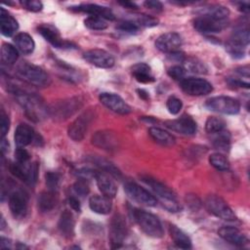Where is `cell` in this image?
<instances>
[{"mask_svg":"<svg viewBox=\"0 0 250 250\" xmlns=\"http://www.w3.org/2000/svg\"><path fill=\"white\" fill-rule=\"evenodd\" d=\"M83 58L91 64L101 68H110L114 65V58L103 49H92L83 54Z\"/></svg>","mask_w":250,"mask_h":250,"instance_id":"9a60e30c","label":"cell"},{"mask_svg":"<svg viewBox=\"0 0 250 250\" xmlns=\"http://www.w3.org/2000/svg\"><path fill=\"white\" fill-rule=\"evenodd\" d=\"M186 72H187V70L185 69V67H183L181 65H173L170 68H168V71H167L168 75L171 78H173L175 80H180V81L185 78Z\"/></svg>","mask_w":250,"mask_h":250,"instance_id":"c3c4849f","label":"cell"},{"mask_svg":"<svg viewBox=\"0 0 250 250\" xmlns=\"http://www.w3.org/2000/svg\"><path fill=\"white\" fill-rule=\"evenodd\" d=\"M132 73L135 79L140 83H150L154 81V77L151 73V68L148 64L139 62L132 67Z\"/></svg>","mask_w":250,"mask_h":250,"instance_id":"4dcf8cb0","label":"cell"},{"mask_svg":"<svg viewBox=\"0 0 250 250\" xmlns=\"http://www.w3.org/2000/svg\"><path fill=\"white\" fill-rule=\"evenodd\" d=\"M9 91L15 95L18 103L29 119L38 122L49 115L48 107L44 104L43 99L37 94L26 92L14 84H9Z\"/></svg>","mask_w":250,"mask_h":250,"instance_id":"6da1fadb","label":"cell"},{"mask_svg":"<svg viewBox=\"0 0 250 250\" xmlns=\"http://www.w3.org/2000/svg\"><path fill=\"white\" fill-rule=\"evenodd\" d=\"M19 58V53L16 47L11 44L4 43L1 47V62L5 65H13Z\"/></svg>","mask_w":250,"mask_h":250,"instance_id":"836d02e7","label":"cell"},{"mask_svg":"<svg viewBox=\"0 0 250 250\" xmlns=\"http://www.w3.org/2000/svg\"><path fill=\"white\" fill-rule=\"evenodd\" d=\"M38 171H39V166L37 162L30 163L27 166V173H26V181L25 184L28 186H34L37 178H38Z\"/></svg>","mask_w":250,"mask_h":250,"instance_id":"7bdbcfd3","label":"cell"},{"mask_svg":"<svg viewBox=\"0 0 250 250\" xmlns=\"http://www.w3.org/2000/svg\"><path fill=\"white\" fill-rule=\"evenodd\" d=\"M95 179H96L97 186H98L99 189L101 190V192L104 195H105L109 198L115 197V195L117 193V187H116L114 181L112 180L111 175H109L104 171H97Z\"/></svg>","mask_w":250,"mask_h":250,"instance_id":"ffe728a7","label":"cell"},{"mask_svg":"<svg viewBox=\"0 0 250 250\" xmlns=\"http://www.w3.org/2000/svg\"><path fill=\"white\" fill-rule=\"evenodd\" d=\"M186 200H187L188 206H189L190 208H192V209L197 210V209L199 208V206H200V200L197 198V196H195V195H193V194H188V195L187 196Z\"/></svg>","mask_w":250,"mask_h":250,"instance_id":"11a10c76","label":"cell"},{"mask_svg":"<svg viewBox=\"0 0 250 250\" xmlns=\"http://www.w3.org/2000/svg\"><path fill=\"white\" fill-rule=\"evenodd\" d=\"M0 125H1L0 130H1V139H2V138H5L6 134H7L8 131H9V128H10V119H9L8 114L5 112L4 108L1 109Z\"/></svg>","mask_w":250,"mask_h":250,"instance_id":"681fc988","label":"cell"},{"mask_svg":"<svg viewBox=\"0 0 250 250\" xmlns=\"http://www.w3.org/2000/svg\"><path fill=\"white\" fill-rule=\"evenodd\" d=\"M142 180L149 187L155 198L160 201L165 209L169 212H179L182 210V205L179 203L176 193L167 186L151 177H142Z\"/></svg>","mask_w":250,"mask_h":250,"instance_id":"7a4b0ae2","label":"cell"},{"mask_svg":"<svg viewBox=\"0 0 250 250\" xmlns=\"http://www.w3.org/2000/svg\"><path fill=\"white\" fill-rule=\"evenodd\" d=\"M180 86L182 90L189 96H204L213 91L211 83L203 78H184L180 81Z\"/></svg>","mask_w":250,"mask_h":250,"instance_id":"30bf717a","label":"cell"},{"mask_svg":"<svg viewBox=\"0 0 250 250\" xmlns=\"http://www.w3.org/2000/svg\"><path fill=\"white\" fill-rule=\"evenodd\" d=\"M15 158L17 162L26 164L30 159V154L24 147H18L15 151Z\"/></svg>","mask_w":250,"mask_h":250,"instance_id":"f907efd6","label":"cell"},{"mask_svg":"<svg viewBox=\"0 0 250 250\" xmlns=\"http://www.w3.org/2000/svg\"><path fill=\"white\" fill-rule=\"evenodd\" d=\"M226 122L224 119L216 116H210L207 118L205 122V130L208 134L214 135L216 133H219L226 128Z\"/></svg>","mask_w":250,"mask_h":250,"instance_id":"8d00e7d4","label":"cell"},{"mask_svg":"<svg viewBox=\"0 0 250 250\" xmlns=\"http://www.w3.org/2000/svg\"><path fill=\"white\" fill-rule=\"evenodd\" d=\"M99 100L105 107L115 113L125 115L132 111L131 106L120 96L114 93H101L99 96Z\"/></svg>","mask_w":250,"mask_h":250,"instance_id":"5bb4252c","label":"cell"},{"mask_svg":"<svg viewBox=\"0 0 250 250\" xmlns=\"http://www.w3.org/2000/svg\"><path fill=\"white\" fill-rule=\"evenodd\" d=\"M9 143L8 141L5 139V138H2L1 139V152H2V155L6 154L8 151H9Z\"/></svg>","mask_w":250,"mask_h":250,"instance_id":"6f0895ef","label":"cell"},{"mask_svg":"<svg viewBox=\"0 0 250 250\" xmlns=\"http://www.w3.org/2000/svg\"><path fill=\"white\" fill-rule=\"evenodd\" d=\"M95 118V109L89 108L82 112L68 127L67 135L68 137L75 141L80 142L84 139L91 122Z\"/></svg>","mask_w":250,"mask_h":250,"instance_id":"52a82bcc","label":"cell"},{"mask_svg":"<svg viewBox=\"0 0 250 250\" xmlns=\"http://www.w3.org/2000/svg\"><path fill=\"white\" fill-rule=\"evenodd\" d=\"M185 62V69L189 70L194 73H206L207 67L206 65L197 59H188Z\"/></svg>","mask_w":250,"mask_h":250,"instance_id":"ab89813d","label":"cell"},{"mask_svg":"<svg viewBox=\"0 0 250 250\" xmlns=\"http://www.w3.org/2000/svg\"><path fill=\"white\" fill-rule=\"evenodd\" d=\"M16 73L23 81L33 86L43 87L50 83V77L43 68L26 62H22L17 66Z\"/></svg>","mask_w":250,"mask_h":250,"instance_id":"5b68a950","label":"cell"},{"mask_svg":"<svg viewBox=\"0 0 250 250\" xmlns=\"http://www.w3.org/2000/svg\"><path fill=\"white\" fill-rule=\"evenodd\" d=\"M38 134L33 130L31 126L26 123H21L18 125L15 131V143L18 147H24L31 143L35 142Z\"/></svg>","mask_w":250,"mask_h":250,"instance_id":"d6986e66","label":"cell"},{"mask_svg":"<svg viewBox=\"0 0 250 250\" xmlns=\"http://www.w3.org/2000/svg\"><path fill=\"white\" fill-rule=\"evenodd\" d=\"M165 126L172 131L187 136L193 135L196 132V123L192 117L188 115H183L177 119L168 120L165 122Z\"/></svg>","mask_w":250,"mask_h":250,"instance_id":"e0dca14e","label":"cell"},{"mask_svg":"<svg viewBox=\"0 0 250 250\" xmlns=\"http://www.w3.org/2000/svg\"><path fill=\"white\" fill-rule=\"evenodd\" d=\"M9 207L16 219H23L27 213L28 196L22 189H14L9 195Z\"/></svg>","mask_w":250,"mask_h":250,"instance_id":"8fae6325","label":"cell"},{"mask_svg":"<svg viewBox=\"0 0 250 250\" xmlns=\"http://www.w3.org/2000/svg\"><path fill=\"white\" fill-rule=\"evenodd\" d=\"M38 31L45 38V40L55 48H66L71 46V44H69L67 41H64L61 37L59 31L53 25L42 24L38 27Z\"/></svg>","mask_w":250,"mask_h":250,"instance_id":"44dd1931","label":"cell"},{"mask_svg":"<svg viewBox=\"0 0 250 250\" xmlns=\"http://www.w3.org/2000/svg\"><path fill=\"white\" fill-rule=\"evenodd\" d=\"M68 204L69 206L76 212H80L81 211V205L79 202V199L75 196H69L68 197Z\"/></svg>","mask_w":250,"mask_h":250,"instance_id":"9f6ffc18","label":"cell"},{"mask_svg":"<svg viewBox=\"0 0 250 250\" xmlns=\"http://www.w3.org/2000/svg\"><path fill=\"white\" fill-rule=\"evenodd\" d=\"M72 188H73V191L80 197H84L86 196L89 191H90V188H89V185H88V182L87 180L85 179H81L79 178V180H77L73 186H72Z\"/></svg>","mask_w":250,"mask_h":250,"instance_id":"ee69618b","label":"cell"},{"mask_svg":"<svg viewBox=\"0 0 250 250\" xmlns=\"http://www.w3.org/2000/svg\"><path fill=\"white\" fill-rule=\"evenodd\" d=\"M144 5L146 8L149 9V10H153L156 12H160L163 9V5L161 2L159 1H155V0H149V1H146L144 2Z\"/></svg>","mask_w":250,"mask_h":250,"instance_id":"db71d44e","label":"cell"},{"mask_svg":"<svg viewBox=\"0 0 250 250\" xmlns=\"http://www.w3.org/2000/svg\"><path fill=\"white\" fill-rule=\"evenodd\" d=\"M148 134L154 142L163 146H172L175 145L174 136L159 127H150L148 129Z\"/></svg>","mask_w":250,"mask_h":250,"instance_id":"f1b7e54d","label":"cell"},{"mask_svg":"<svg viewBox=\"0 0 250 250\" xmlns=\"http://www.w3.org/2000/svg\"><path fill=\"white\" fill-rule=\"evenodd\" d=\"M205 106L212 110L223 114H237L240 110L239 102L231 97L228 96H217L210 98L206 101Z\"/></svg>","mask_w":250,"mask_h":250,"instance_id":"ba28073f","label":"cell"},{"mask_svg":"<svg viewBox=\"0 0 250 250\" xmlns=\"http://www.w3.org/2000/svg\"><path fill=\"white\" fill-rule=\"evenodd\" d=\"M58 193L56 190H46L38 196V208L42 212H49L54 209L58 203Z\"/></svg>","mask_w":250,"mask_h":250,"instance_id":"4316f807","label":"cell"},{"mask_svg":"<svg viewBox=\"0 0 250 250\" xmlns=\"http://www.w3.org/2000/svg\"><path fill=\"white\" fill-rule=\"evenodd\" d=\"M227 25L228 21L218 20L205 14H198V16L193 20V27L203 34L221 32Z\"/></svg>","mask_w":250,"mask_h":250,"instance_id":"9c48e42d","label":"cell"},{"mask_svg":"<svg viewBox=\"0 0 250 250\" xmlns=\"http://www.w3.org/2000/svg\"><path fill=\"white\" fill-rule=\"evenodd\" d=\"M97 171L90 169V168H81L78 169L76 171V175L81 178V179H85V180H89L91 178H95Z\"/></svg>","mask_w":250,"mask_h":250,"instance_id":"f5cc1de1","label":"cell"},{"mask_svg":"<svg viewBox=\"0 0 250 250\" xmlns=\"http://www.w3.org/2000/svg\"><path fill=\"white\" fill-rule=\"evenodd\" d=\"M110 199L111 198L105 195H93L89 199V207L93 212L97 214H108L112 208V203Z\"/></svg>","mask_w":250,"mask_h":250,"instance_id":"cb8c5ba5","label":"cell"},{"mask_svg":"<svg viewBox=\"0 0 250 250\" xmlns=\"http://www.w3.org/2000/svg\"><path fill=\"white\" fill-rule=\"evenodd\" d=\"M1 222H2V224H1V229H3L4 228H5V221H4V218L2 217V219H1Z\"/></svg>","mask_w":250,"mask_h":250,"instance_id":"be15d7a7","label":"cell"},{"mask_svg":"<svg viewBox=\"0 0 250 250\" xmlns=\"http://www.w3.org/2000/svg\"><path fill=\"white\" fill-rule=\"evenodd\" d=\"M213 146L220 151H228L230 145V135L228 131L223 130L219 133L214 134Z\"/></svg>","mask_w":250,"mask_h":250,"instance_id":"d590c367","label":"cell"},{"mask_svg":"<svg viewBox=\"0 0 250 250\" xmlns=\"http://www.w3.org/2000/svg\"><path fill=\"white\" fill-rule=\"evenodd\" d=\"M138 93H139V96L141 97V98H143V99H147L148 98V94L145 91V90H138Z\"/></svg>","mask_w":250,"mask_h":250,"instance_id":"6125c7cd","label":"cell"},{"mask_svg":"<svg viewBox=\"0 0 250 250\" xmlns=\"http://www.w3.org/2000/svg\"><path fill=\"white\" fill-rule=\"evenodd\" d=\"M86 27L92 30H104L107 27V22L104 19L97 16H89L84 20Z\"/></svg>","mask_w":250,"mask_h":250,"instance_id":"f35d334b","label":"cell"},{"mask_svg":"<svg viewBox=\"0 0 250 250\" xmlns=\"http://www.w3.org/2000/svg\"><path fill=\"white\" fill-rule=\"evenodd\" d=\"M166 107L168 109V111L171 113V114H178L182 107H183V103L180 99H178L177 97L175 96H171L168 98L167 102H166Z\"/></svg>","mask_w":250,"mask_h":250,"instance_id":"bcb514c9","label":"cell"},{"mask_svg":"<svg viewBox=\"0 0 250 250\" xmlns=\"http://www.w3.org/2000/svg\"><path fill=\"white\" fill-rule=\"evenodd\" d=\"M218 233L224 240L236 246H243L248 243V238L245 236V234H243L239 229L234 227H222L221 229H219Z\"/></svg>","mask_w":250,"mask_h":250,"instance_id":"7402d4cb","label":"cell"},{"mask_svg":"<svg viewBox=\"0 0 250 250\" xmlns=\"http://www.w3.org/2000/svg\"><path fill=\"white\" fill-rule=\"evenodd\" d=\"M124 190L130 198L138 203L146 206H155L157 204V199L155 196L136 183L127 182L124 185Z\"/></svg>","mask_w":250,"mask_h":250,"instance_id":"4fadbf2b","label":"cell"},{"mask_svg":"<svg viewBox=\"0 0 250 250\" xmlns=\"http://www.w3.org/2000/svg\"><path fill=\"white\" fill-rule=\"evenodd\" d=\"M249 40H250V36H249L248 27L239 26L232 31L228 44L245 49V47L248 46L249 44Z\"/></svg>","mask_w":250,"mask_h":250,"instance_id":"f546056e","label":"cell"},{"mask_svg":"<svg viewBox=\"0 0 250 250\" xmlns=\"http://www.w3.org/2000/svg\"><path fill=\"white\" fill-rule=\"evenodd\" d=\"M238 9L244 13H248L249 12V4L248 3H239Z\"/></svg>","mask_w":250,"mask_h":250,"instance_id":"94428289","label":"cell"},{"mask_svg":"<svg viewBox=\"0 0 250 250\" xmlns=\"http://www.w3.org/2000/svg\"><path fill=\"white\" fill-rule=\"evenodd\" d=\"M58 228L63 236H65L67 238L73 236L74 228H75V220H74L73 214L69 210H64L62 212V214L59 218Z\"/></svg>","mask_w":250,"mask_h":250,"instance_id":"d4e9b609","label":"cell"},{"mask_svg":"<svg viewBox=\"0 0 250 250\" xmlns=\"http://www.w3.org/2000/svg\"><path fill=\"white\" fill-rule=\"evenodd\" d=\"M116 28L121 32L134 34V33L138 32L140 26L135 21H133L132 20H126V21H123L119 22V24L117 25Z\"/></svg>","mask_w":250,"mask_h":250,"instance_id":"f6af8a7d","label":"cell"},{"mask_svg":"<svg viewBox=\"0 0 250 250\" xmlns=\"http://www.w3.org/2000/svg\"><path fill=\"white\" fill-rule=\"evenodd\" d=\"M83 103V99L80 96L57 101L48 107L49 115L55 120H65L75 114L82 107Z\"/></svg>","mask_w":250,"mask_h":250,"instance_id":"3957f363","label":"cell"},{"mask_svg":"<svg viewBox=\"0 0 250 250\" xmlns=\"http://www.w3.org/2000/svg\"><path fill=\"white\" fill-rule=\"evenodd\" d=\"M132 21H135L139 26H145V27H151L158 24L157 19L147 15H137L135 19Z\"/></svg>","mask_w":250,"mask_h":250,"instance_id":"b9f144b4","label":"cell"},{"mask_svg":"<svg viewBox=\"0 0 250 250\" xmlns=\"http://www.w3.org/2000/svg\"><path fill=\"white\" fill-rule=\"evenodd\" d=\"M14 43L18 48V50H20L22 54H25V55L31 54L35 48L34 40L29 34L25 32L18 33L14 37Z\"/></svg>","mask_w":250,"mask_h":250,"instance_id":"1f68e13d","label":"cell"},{"mask_svg":"<svg viewBox=\"0 0 250 250\" xmlns=\"http://www.w3.org/2000/svg\"><path fill=\"white\" fill-rule=\"evenodd\" d=\"M182 37L176 32H166L157 37L155 41L156 48L167 54H173L178 52L182 46Z\"/></svg>","mask_w":250,"mask_h":250,"instance_id":"2e32d148","label":"cell"},{"mask_svg":"<svg viewBox=\"0 0 250 250\" xmlns=\"http://www.w3.org/2000/svg\"><path fill=\"white\" fill-rule=\"evenodd\" d=\"M71 9L74 11H77V12L89 14L90 16H97V17L103 18L104 20L112 21L115 19L114 14L112 13V11L109 8L100 6L97 4H81L79 6L72 7Z\"/></svg>","mask_w":250,"mask_h":250,"instance_id":"603a6c76","label":"cell"},{"mask_svg":"<svg viewBox=\"0 0 250 250\" xmlns=\"http://www.w3.org/2000/svg\"><path fill=\"white\" fill-rule=\"evenodd\" d=\"M204 205L206 209L214 216L225 221H235L236 215L229 204L217 194H209L206 196Z\"/></svg>","mask_w":250,"mask_h":250,"instance_id":"8992f818","label":"cell"},{"mask_svg":"<svg viewBox=\"0 0 250 250\" xmlns=\"http://www.w3.org/2000/svg\"><path fill=\"white\" fill-rule=\"evenodd\" d=\"M128 233L127 224L124 217L116 214L109 225V239L112 243V248H120Z\"/></svg>","mask_w":250,"mask_h":250,"instance_id":"7c38bea8","label":"cell"},{"mask_svg":"<svg viewBox=\"0 0 250 250\" xmlns=\"http://www.w3.org/2000/svg\"><path fill=\"white\" fill-rule=\"evenodd\" d=\"M169 232H170V236L173 239L174 243L182 249H189L192 247L191 244V240L189 238V236L184 232L181 229H179L177 226L175 225H170L169 226Z\"/></svg>","mask_w":250,"mask_h":250,"instance_id":"83f0119b","label":"cell"},{"mask_svg":"<svg viewBox=\"0 0 250 250\" xmlns=\"http://www.w3.org/2000/svg\"><path fill=\"white\" fill-rule=\"evenodd\" d=\"M9 170L12 175H14L16 178H18L21 181L25 183L26 173H27V166H25V164H21L16 161L15 163L10 164Z\"/></svg>","mask_w":250,"mask_h":250,"instance_id":"60d3db41","label":"cell"},{"mask_svg":"<svg viewBox=\"0 0 250 250\" xmlns=\"http://www.w3.org/2000/svg\"><path fill=\"white\" fill-rule=\"evenodd\" d=\"M132 215L135 222L146 235L154 238L163 236L164 230L162 224L155 215L141 209H134Z\"/></svg>","mask_w":250,"mask_h":250,"instance_id":"277c9868","label":"cell"},{"mask_svg":"<svg viewBox=\"0 0 250 250\" xmlns=\"http://www.w3.org/2000/svg\"><path fill=\"white\" fill-rule=\"evenodd\" d=\"M120 5H122L123 7L125 8H128V9H137V5L133 2H129V1H125V2H118Z\"/></svg>","mask_w":250,"mask_h":250,"instance_id":"91938a15","label":"cell"},{"mask_svg":"<svg viewBox=\"0 0 250 250\" xmlns=\"http://www.w3.org/2000/svg\"><path fill=\"white\" fill-rule=\"evenodd\" d=\"M92 144L105 150H113L118 146V139L113 132L103 130L98 131L95 133V135H93Z\"/></svg>","mask_w":250,"mask_h":250,"instance_id":"ac0fdd59","label":"cell"},{"mask_svg":"<svg viewBox=\"0 0 250 250\" xmlns=\"http://www.w3.org/2000/svg\"><path fill=\"white\" fill-rule=\"evenodd\" d=\"M21 4L28 11L31 12H39L43 8V4L37 0H29V1H21Z\"/></svg>","mask_w":250,"mask_h":250,"instance_id":"816d5d0a","label":"cell"},{"mask_svg":"<svg viewBox=\"0 0 250 250\" xmlns=\"http://www.w3.org/2000/svg\"><path fill=\"white\" fill-rule=\"evenodd\" d=\"M209 163L218 171H228L229 169V162L228 158L220 152L211 154L209 156Z\"/></svg>","mask_w":250,"mask_h":250,"instance_id":"74e56055","label":"cell"},{"mask_svg":"<svg viewBox=\"0 0 250 250\" xmlns=\"http://www.w3.org/2000/svg\"><path fill=\"white\" fill-rule=\"evenodd\" d=\"M1 248H2V249H8V248L10 249V248H13L11 240L8 239V238L2 237V238H1Z\"/></svg>","mask_w":250,"mask_h":250,"instance_id":"680465c9","label":"cell"},{"mask_svg":"<svg viewBox=\"0 0 250 250\" xmlns=\"http://www.w3.org/2000/svg\"><path fill=\"white\" fill-rule=\"evenodd\" d=\"M198 14H205L218 20L228 21L229 16V11L227 7L222 5H211V6H206L201 8L198 11Z\"/></svg>","mask_w":250,"mask_h":250,"instance_id":"d6a6232c","label":"cell"},{"mask_svg":"<svg viewBox=\"0 0 250 250\" xmlns=\"http://www.w3.org/2000/svg\"><path fill=\"white\" fill-rule=\"evenodd\" d=\"M45 182L48 189L57 191L60 185V175L56 172H47L45 174Z\"/></svg>","mask_w":250,"mask_h":250,"instance_id":"7dc6e473","label":"cell"},{"mask_svg":"<svg viewBox=\"0 0 250 250\" xmlns=\"http://www.w3.org/2000/svg\"><path fill=\"white\" fill-rule=\"evenodd\" d=\"M19 28L18 21L4 8L0 9V29L1 33L6 36H12Z\"/></svg>","mask_w":250,"mask_h":250,"instance_id":"484cf974","label":"cell"},{"mask_svg":"<svg viewBox=\"0 0 250 250\" xmlns=\"http://www.w3.org/2000/svg\"><path fill=\"white\" fill-rule=\"evenodd\" d=\"M92 162L95 163V165H97L102 171L111 175L114 178H121V172L108 160L101 158V157H93L92 158Z\"/></svg>","mask_w":250,"mask_h":250,"instance_id":"e575fe53","label":"cell"}]
</instances>
